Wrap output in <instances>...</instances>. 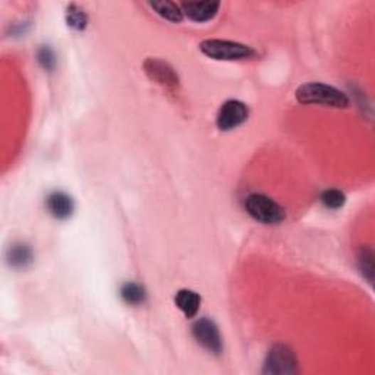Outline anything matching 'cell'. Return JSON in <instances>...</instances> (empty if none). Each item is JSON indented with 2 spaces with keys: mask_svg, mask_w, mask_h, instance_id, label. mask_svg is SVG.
I'll return each instance as SVG.
<instances>
[{
  "mask_svg": "<svg viewBox=\"0 0 375 375\" xmlns=\"http://www.w3.org/2000/svg\"><path fill=\"white\" fill-rule=\"evenodd\" d=\"M296 100L302 105H321L336 109L349 106V98L343 91L322 83L302 84L296 90Z\"/></svg>",
  "mask_w": 375,
  "mask_h": 375,
  "instance_id": "cell-1",
  "label": "cell"
},
{
  "mask_svg": "<svg viewBox=\"0 0 375 375\" xmlns=\"http://www.w3.org/2000/svg\"><path fill=\"white\" fill-rule=\"evenodd\" d=\"M199 50L214 60H246L255 58V50L242 43L229 40H204L199 44Z\"/></svg>",
  "mask_w": 375,
  "mask_h": 375,
  "instance_id": "cell-2",
  "label": "cell"
},
{
  "mask_svg": "<svg viewBox=\"0 0 375 375\" xmlns=\"http://www.w3.org/2000/svg\"><path fill=\"white\" fill-rule=\"evenodd\" d=\"M245 210L263 224H279L286 218L285 208L264 194H253L245 199Z\"/></svg>",
  "mask_w": 375,
  "mask_h": 375,
  "instance_id": "cell-3",
  "label": "cell"
},
{
  "mask_svg": "<svg viewBox=\"0 0 375 375\" xmlns=\"http://www.w3.org/2000/svg\"><path fill=\"white\" fill-rule=\"evenodd\" d=\"M194 339L208 352L220 355L223 352V339L216 322L210 318L198 319L192 327Z\"/></svg>",
  "mask_w": 375,
  "mask_h": 375,
  "instance_id": "cell-4",
  "label": "cell"
},
{
  "mask_svg": "<svg viewBox=\"0 0 375 375\" xmlns=\"http://www.w3.org/2000/svg\"><path fill=\"white\" fill-rule=\"evenodd\" d=\"M296 358L286 344L273 346L264 365L265 374H295L296 372Z\"/></svg>",
  "mask_w": 375,
  "mask_h": 375,
  "instance_id": "cell-5",
  "label": "cell"
},
{
  "mask_svg": "<svg viewBox=\"0 0 375 375\" xmlns=\"http://www.w3.org/2000/svg\"><path fill=\"white\" fill-rule=\"evenodd\" d=\"M249 116V110L245 103L239 100H228L223 103L217 113V127L221 131H232L239 128L241 125L246 122Z\"/></svg>",
  "mask_w": 375,
  "mask_h": 375,
  "instance_id": "cell-6",
  "label": "cell"
},
{
  "mask_svg": "<svg viewBox=\"0 0 375 375\" xmlns=\"http://www.w3.org/2000/svg\"><path fill=\"white\" fill-rule=\"evenodd\" d=\"M144 69H145L148 77L154 80L157 84H160L166 88H170V90L178 88V85H179L178 73L167 62L149 58L144 62Z\"/></svg>",
  "mask_w": 375,
  "mask_h": 375,
  "instance_id": "cell-7",
  "label": "cell"
},
{
  "mask_svg": "<svg viewBox=\"0 0 375 375\" xmlns=\"http://www.w3.org/2000/svg\"><path fill=\"white\" fill-rule=\"evenodd\" d=\"M181 8L184 15H186L191 21L207 22L217 15L220 2H211V0H206V2H184Z\"/></svg>",
  "mask_w": 375,
  "mask_h": 375,
  "instance_id": "cell-8",
  "label": "cell"
},
{
  "mask_svg": "<svg viewBox=\"0 0 375 375\" xmlns=\"http://www.w3.org/2000/svg\"><path fill=\"white\" fill-rule=\"evenodd\" d=\"M46 207L55 218L66 220L73 213V199L66 192L55 191L47 196Z\"/></svg>",
  "mask_w": 375,
  "mask_h": 375,
  "instance_id": "cell-9",
  "label": "cell"
},
{
  "mask_svg": "<svg viewBox=\"0 0 375 375\" xmlns=\"http://www.w3.org/2000/svg\"><path fill=\"white\" fill-rule=\"evenodd\" d=\"M174 304L186 318H194L198 314L199 307H201V297L191 289H182L174 296Z\"/></svg>",
  "mask_w": 375,
  "mask_h": 375,
  "instance_id": "cell-10",
  "label": "cell"
},
{
  "mask_svg": "<svg viewBox=\"0 0 375 375\" xmlns=\"http://www.w3.org/2000/svg\"><path fill=\"white\" fill-rule=\"evenodd\" d=\"M33 261V249L27 243H15L8 251V263L15 268H25Z\"/></svg>",
  "mask_w": 375,
  "mask_h": 375,
  "instance_id": "cell-11",
  "label": "cell"
},
{
  "mask_svg": "<svg viewBox=\"0 0 375 375\" xmlns=\"http://www.w3.org/2000/svg\"><path fill=\"white\" fill-rule=\"evenodd\" d=\"M156 14H159L162 18L170 21V22H182L184 19V12L181 5L174 4V2H169V0H162V2H152L149 4Z\"/></svg>",
  "mask_w": 375,
  "mask_h": 375,
  "instance_id": "cell-12",
  "label": "cell"
},
{
  "mask_svg": "<svg viewBox=\"0 0 375 375\" xmlns=\"http://www.w3.org/2000/svg\"><path fill=\"white\" fill-rule=\"evenodd\" d=\"M120 296H122L123 301L130 305H141L145 302L147 292L141 285L134 283V282H128L122 286Z\"/></svg>",
  "mask_w": 375,
  "mask_h": 375,
  "instance_id": "cell-13",
  "label": "cell"
},
{
  "mask_svg": "<svg viewBox=\"0 0 375 375\" xmlns=\"http://www.w3.org/2000/svg\"><path fill=\"white\" fill-rule=\"evenodd\" d=\"M66 22L69 28L75 31H84L88 25V16L81 6L70 4L66 8Z\"/></svg>",
  "mask_w": 375,
  "mask_h": 375,
  "instance_id": "cell-14",
  "label": "cell"
},
{
  "mask_svg": "<svg viewBox=\"0 0 375 375\" xmlns=\"http://www.w3.org/2000/svg\"><path fill=\"white\" fill-rule=\"evenodd\" d=\"M321 203L322 206L329 210H339L344 206L346 196L339 189H326L321 194Z\"/></svg>",
  "mask_w": 375,
  "mask_h": 375,
  "instance_id": "cell-15",
  "label": "cell"
},
{
  "mask_svg": "<svg viewBox=\"0 0 375 375\" xmlns=\"http://www.w3.org/2000/svg\"><path fill=\"white\" fill-rule=\"evenodd\" d=\"M37 60L46 70H53L56 68V55L50 46H43L37 52Z\"/></svg>",
  "mask_w": 375,
  "mask_h": 375,
  "instance_id": "cell-16",
  "label": "cell"
},
{
  "mask_svg": "<svg viewBox=\"0 0 375 375\" xmlns=\"http://www.w3.org/2000/svg\"><path fill=\"white\" fill-rule=\"evenodd\" d=\"M359 268L364 276L368 279V282H372V274H374V261H372V253L369 249H364L359 255Z\"/></svg>",
  "mask_w": 375,
  "mask_h": 375,
  "instance_id": "cell-17",
  "label": "cell"
}]
</instances>
